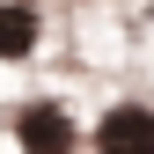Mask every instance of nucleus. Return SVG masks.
Returning <instances> with one entry per match:
<instances>
[{
	"instance_id": "1",
	"label": "nucleus",
	"mask_w": 154,
	"mask_h": 154,
	"mask_svg": "<svg viewBox=\"0 0 154 154\" xmlns=\"http://www.w3.org/2000/svg\"><path fill=\"white\" fill-rule=\"evenodd\" d=\"M73 140L81 132H73V118L59 103H22L15 110V147L22 154H73Z\"/></svg>"
},
{
	"instance_id": "2",
	"label": "nucleus",
	"mask_w": 154,
	"mask_h": 154,
	"mask_svg": "<svg viewBox=\"0 0 154 154\" xmlns=\"http://www.w3.org/2000/svg\"><path fill=\"white\" fill-rule=\"evenodd\" d=\"M95 154H154V110L147 103H110L95 125Z\"/></svg>"
},
{
	"instance_id": "3",
	"label": "nucleus",
	"mask_w": 154,
	"mask_h": 154,
	"mask_svg": "<svg viewBox=\"0 0 154 154\" xmlns=\"http://www.w3.org/2000/svg\"><path fill=\"white\" fill-rule=\"evenodd\" d=\"M37 37H44V22L29 0H0V59H29Z\"/></svg>"
}]
</instances>
